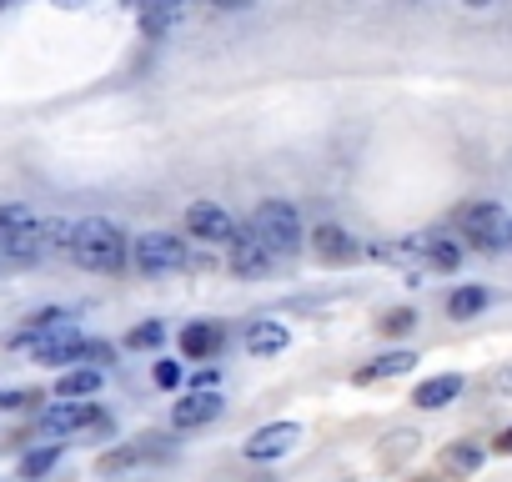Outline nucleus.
<instances>
[{
	"label": "nucleus",
	"mask_w": 512,
	"mask_h": 482,
	"mask_svg": "<svg viewBox=\"0 0 512 482\" xmlns=\"http://www.w3.org/2000/svg\"><path fill=\"white\" fill-rule=\"evenodd\" d=\"M297 442H302V422H267L241 442V457L246 462H277V457L297 452Z\"/></svg>",
	"instance_id": "7"
},
{
	"label": "nucleus",
	"mask_w": 512,
	"mask_h": 482,
	"mask_svg": "<svg viewBox=\"0 0 512 482\" xmlns=\"http://www.w3.org/2000/svg\"><path fill=\"white\" fill-rule=\"evenodd\" d=\"M161 342H166V327L161 322H141V327L126 332V347L131 352H146V347H161Z\"/></svg>",
	"instance_id": "22"
},
{
	"label": "nucleus",
	"mask_w": 512,
	"mask_h": 482,
	"mask_svg": "<svg viewBox=\"0 0 512 482\" xmlns=\"http://www.w3.org/2000/svg\"><path fill=\"white\" fill-rule=\"evenodd\" d=\"M6 6H11V0H0V11H6Z\"/></svg>",
	"instance_id": "31"
},
{
	"label": "nucleus",
	"mask_w": 512,
	"mask_h": 482,
	"mask_svg": "<svg viewBox=\"0 0 512 482\" xmlns=\"http://www.w3.org/2000/svg\"><path fill=\"white\" fill-rule=\"evenodd\" d=\"M457 392H462V377H457V372H442V377H427V382L412 392V407H422V412H442V407L457 402Z\"/></svg>",
	"instance_id": "15"
},
{
	"label": "nucleus",
	"mask_w": 512,
	"mask_h": 482,
	"mask_svg": "<svg viewBox=\"0 0 512 482\" xmlns=\"http://www.w3.org/2000/svg\"><path fill=\"white\" fill-rule=\"evenodd\" d=\"M457 231H462L467 247H477L482 257H497V252L512 247V221H507L492 201H467V206H457Z\"/></svg>",
	"instance_id": "3"
},
{
	"label": "nucleus",
	"mask_w": 512,
	"mask_h": 482,
	"mask_svg": "<svg viewBox=\"0 0 512 482\" xmlns=\"http://www.w3.org/2000/svg\"><path fill=\"white\" fill-rule=\"evenodd\" d=\"M221 342H226L221 322H191V327H181V357L186 362H211L221 352Z\"/></svg>",
	"instance_id": "13"
},
{
	"label": "nucleus",
	"mask_w": 512,
	"mask_h": 482,
	"mask_svg": "<svg viewBox=\"0 0 512 482\" xmlns=\"http://www.w3.org/2000/svg\"><path fill=\"white\" fill-rule=\"evenodd\" d=\"M56 6H61V11H76V6H86V0H56Z\"/></svg>",
	"instance_id": "29"
},
{
	"label": "nucleus",
	"mask_w": 512,
	"mask_h": 482,
	"mask_svg": "<svg viewBox=\"0 0 512 482\" xmlns=\"http://www.w3.org/2000/svg\"><path fill=\"white\" fill-rule=\"evenodd\" d=\"M186 231H191L196 241H206V247H231V241L241 236L236 216H231L226 206H216V201H196V206H186Z\"/></svg>",
	"instance_id": "6"
},
{
	"label": "nucleus",
	"mask_w": 512,
	"mask_h": 482,
	"mask_svg": "<svg viewBox=\"0 0 512 482\" xmlns=\"http://www.w3.org/2000/svg\"><path fill=\"white\" fill-rule=\"evenodd\" d=\"M467 6H472V11H477V6H492V0H467Z\"/></svg>",
	"instance_id": "30"
},
{
	"label": "nucleus",
	"mask_w": 512,
	"mask_h": 482,
	"mask_svg": "<svg viewBox=\"0 0 512 482\" xmlns=\"http://www.w3.org/2000/svg\"><path fill=\"white\" fill-rule=\"evenodd\" d=\"M312 252H317V262H327V267H352L367 247H362L352 231H342V226H317V231H312Z\"/></svg>",
	"instance_id": "10"
},
{
	"label": "nucleus",
	"mask_w": 512,
	"mask_h": 482,
	"mask_svg": "<svg viewBox=\"0 0 512 482\" xmlns=\"http://www.w3.org/2000/svg\"><path fill=\"white\" fill-rule=\"evenodd\" d=\"M417 367V357L412 352H382L377 362H367V367H357V382L362 387H372V382H387V377H402V372H412Z\"/></svg>",
	"instance_id": "19"
},
{
	"label": "nucleus",
	"mask_w": 512,
	"mask_h": 482,
	"mask_svg": "<svg viewBox=\"0 0 512 482\" xmlns=\"http://www.w3.org/2000/svg\"><path fill=\"white\" fill-rule=\"evenodd\" d=\"M126 6H136V0H126Z\"/></svg>",
	"instance_id": "32"
},
{
	"label": "nucleus",
	"mask_w": 512,
	"mask_h": 482,
	"mask_svg": "<svg viewBox=\"0 0 512 482\" xmlns=\"http://www.w3.org/2000/svg\"><path fill=\"white\" fill-rule=\"evenodd\" d=\"M437 467H442L447 477H472V472L482 467V447H477V442H447V447L437 452Z\"/></svg>",
	"instance_id": "18"
},
{
	"label": "nucleus",
	"mask_w": 512,
	"mask_h": 482,
	"mask_svg": "<svg viewBox=\"0 0 512 482\" xmlns=\"http://www.w3.org/2000/svg\"><path fill=\"white\" fill-rule=\"evenodd\" d=\"M211 6H226L231 11V6H251V0H211Z\"/></svg>",
	"instance_id": "28"
},
{
	"label": "nucleus",
	"mask_w": 512,
	"mask_h": 482,
	"mask_svg": "<svg viewBox=\"0 0 512 482\" xmlns=\"http://www.w3.org/2000/svg\"><path fill=\"white\" fill-rule=\"evenodd\" d=\"M126 252H131V241H126V231H121L116 221H106V216H86V221H76L71 262H76L81 272H101V277H111V272L126 267Z\"/></svg>",
	"instance_id": "1"
},
{
	"label": "nucleus",
	"mask_w": 512,
	"mask_h": 482,
	"mask_svg": "<svg viewBox=\"0 0 512 482\" xmlns=\"http://www.w3.org/2000/svg\"><path fill=\"white\" fill-rule=\"evenodd\" d=\"M131 262H136V272H141V277H166V272L191 267L186 241H181V236H171V231H141V236L131 241Z\"/></svg>",
	"instance_id": "4"
},
{
	"label": "nucleus",
	"mask_w": 512,
	"mask_h": 482,
	"mask_svg": "<svg viewBox=\"0 0 512 482\" xmlns=\"http://www.w3.org/2000/svg\"><path fill=\"white\" fill-rule=\"evenodd\" d=\"M156 457H171L166 437H136V442H126V447H116V452L96 457V472H101V477H121V472L146 467V462H156Z\"/></svg>",
	"instance_id": "8"
},
{
	"label": "nucleus",
	"mask_w": 512,
	"mask_h": 482,
	"mask_svg": "<svg viewBox=\"0 0 512 482\" xmlns=\"http://www.w3.org/2000/svg\"><path fill=\"white\" fill-rule=\"evenodd\" d=\"M497 452H507V457H512V427H507V432L497 437Z\"/></svg>",
	"instance_id": "27"
},
{
	"label": "nucleus",
	"mask_w": 512,
	"mask_h": 482,
	"mask_svg": "<svg viewBox=\"0 0 512 482\" xmlns=\"http://www.w3.org/2000/svg\"><path fill=\"white\" fill-rule=\"evenodd\" d=\"M56 462H61V442H46V447H36V452L21 457V477H26V482H41Z\"/></svg>",
	"instance_id": "21"
},
{
	"label": "nucleus",
	"mask_w": 512,
	"mask_h": 482,
	"mask_svg": "<svg viewBox=\"0 0 512 482\" xmlns=\"http://www.w3.org/2000/svg\"><path fill=\"white\" fill-rule=\"evenodd\" d=\"M151 377H156V387H166V392H171V387H181V362H156V367H151Z\"/></svg>",
	"instance_id": "25"
},
{
	"label": "nucleus",
	"mask_w": 512,
	"mask_h": 482,
	"mask_svg": "<svg viewBox=\"0 0 512 482\" xmlns=\"http://www.w3.org/2000/svg\"><path fill=\"white\" fill-rule=\"evenodd\" d=\"M417 482H427V477H417Z\"/></svg>",
	"instance_id": "33"
},
{
	"label": "nucleus",
	"mask_w": 512,
	"mask_h": 482,
	"mask_svg": "<svg viewBox=\"0 0 512 482\" xmlns=\"http://www.w3.org/2000/svg\"><path fill=\"white\" fill-rule=\"evenodd\" d=\"M136 6H141V26H146L151 41L171 36L181 26V16H186V0H136Z\"/></svg>",
	"instance_id": "14"
},
{
	"label": "nucleus",
	"mask_w": 512,
	"mask_h": 482,
	"mask_svg": "<svg viewBox=\"0 0 512 482\" xmlns=\"http://www.w3.org/2000/svg\"><path fill=\"white\" fill-rule=\"evenodd\" d=\"M412 327H417V317H412L407 307H397V312H387V317L377 322V332H382V337H407Z\"/></svg>",
	"instance_id": "23"
},
{
	"label": "nucleus",
	"mask_w": 512,
	"mask_h": 482,
	"mask_svg": "<svg viewBox=\"0 0 512 482\" xmlns=\"http://www.w3.org/2000/svg\"><path fill=\"white\" fill-rule=\"evenodd\" d=\"M251 231H256V241H262L277 262L302 252V216H297L292 201H262L251 211Z\"/></svg>",
	"instance_id": "2"
},
{
	"label": "nucleus",
	"mask_w": 512,
	"mask_h": 482,
	"mask_svg": "<svg viewBox=\"0 0 512 482\" xmlns=\"http://www.w3.org/2000/svg\"><path fill=\"white\" fill-rule=\"evenodd\" d=\"M31 402H41L36 392H0V412H21V407H31Z\"/></svg>",
	"instance_id": "26"
},
{
	"label": "nucleus",
	"mask_w": 512,
	"mask_h": 482,
	"mask_svg": "<svg viewBox=\"0 0 512 482\" xmlns=\"http://www.w3.org/2000/svg\"><path fill=\"white\" fill-rule=\"evenodd\" d=\"M241 347H246L251 357H277V352L287 347V327H282V322H251V327L241 332Z\"/></svg>",
	"instance_id": "16"
},
{
	"label": "nucleus",
	"mask_w": 512,
	"mask_h": 482,
	"mask_svg": "<svg viewBox=\"0 0 512 482\" xmlns=\"http://www.w3.org/2000/svg\"><path fill=\"white\" fill-rule=\"evenodd\" d=\"M277 267V257L262 247V241H256V231L251 226H241V236L231 241V272L236 277H246V282H256V277H267Z\"/></svg>",
	"instance_id": "11"
},
{
	"label": "nucleus",
	"mask_w": 512,
	"mask_h": 482,
	"mask_svg": "<svg viewBox=\"0 0 512 482\" xmlns=\"http://www.w3.org/2000/svg\"><path fill=\"white\" fill-rule=\"evenodd\" d=\"M91 422H101V407H96V402H51V407L36 417V427H41L46 437H66V432H81V427H91Z\"/></svg>",
	"instance_id": "9"
},
{
	"label": "nucleus",
	"mask_w": 512,
	"mask_h": 482,
	"mask_svg": "<svg viewBox=\"0 0 512 482\" xmlns=\"http://www.w3.org/2000/svg\"><path fill=\"white\" fill-rule=\"evenodd\" d=\"M101 382H106V372H96V367H71L66 377H56V397H61V402H86V397L101 392Z\"/></svg>",
	"instance_id": "17"
},
{
	"label": "nucleus",
	"mask_w": 512,
	"mask_h": 482,
	"mask_svg": "<svg viewBox=\"0 0 512 482\" xmlns=\"http://www.w3.org/2000/svg\"><path fill=\"white\" fill-rule=\"evenodd\" d=\"M221 412H226V397H221V392H191V397H181V402L171 407V427H176V432H196V427L216 422Z\"/></svg>",
	"instance_id": "12"
},
{
	"label": "nucleus",
	"mask_w": 512,
	"mask_h": 482,
	"mask_svg": "<svg viewBox=\"0 0 512 482\" xmlns=\"http://www.w3.org/2000/svg\"><path fill=\"white\" fill-rule=\"evenodd\" d=\"M487 307V292L482 287H457L452 297H447V317L452 322H467V317H477Z\"/></svg>",
	"instance_id": "20"
},
{
	"label": "nucleus",
	"mask_w": 512,
	"mask_h": 482,
	"mask_svg": "<svg viewBox=\"0 0 512 482\" xmlns=\"http://www.w3.org/2000/svg\"><path fill=\"white\" fill-rule=\"evenodd\" d=\"M116 357V347L111 342H86V352H81V362L86 367H96V372H106V362Z\"/></svg>",
	"instance_id": "24"
},
{
	"label": "nucleus",
	"mask_w": 512,
	"mask_h": 482,
	"mask_svg": "<svg viewBox=\"0 0 512 482\" xmlns=\"http://www.w3.org/2000/svg\"><path fill=\"white\" fill-rule=\"evenodd\" d=\"M11 347H31V357L46 362V367H71V362H81L86 337L76 332V322H66V327H51V332H16Z\"/></svg>",
	"instance_id": "5"
}]
</instances>
